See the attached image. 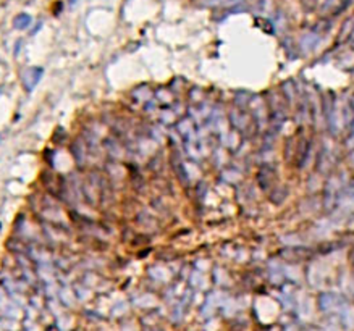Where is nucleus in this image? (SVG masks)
Wrapping results in <instances>:
<instances>
[{
	"label": "nucleus",
	"mask_w": 354,
	"mask_h": 331,
	"mask_svg": "<svg viewBox=\"0 0 354 331\" xmlns=\"http://www.w3.org/2000/svg\"><path fill=\"white\" fill-rule=\"evenodd\" d=\"M29 23H31V18L28 15H18L15 18V28H18V29L28 28Z\"/></svg>",
	"instance_id": "nucleus-1"
}]
</instances>
